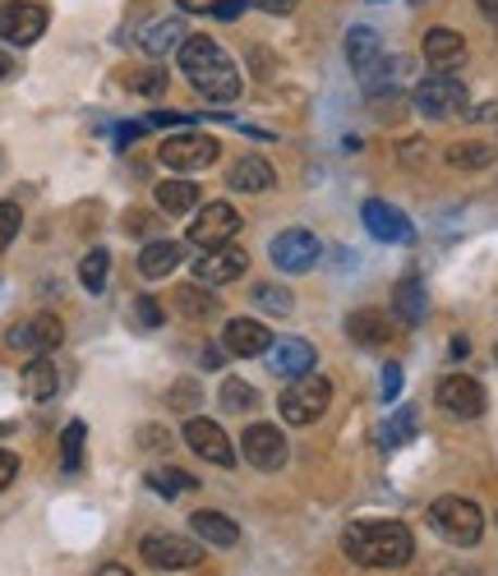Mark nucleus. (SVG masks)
Returning <instances> with one entry per match:
<instances>
[{"label":"nucleus","instance_id":"f257e3e1","mask_svg":"<svg viewBox=\"0 0 498 576\" xmlns=\"http://www.w3.org/2000/svg\"><path fill=\"white\" fill-rule=\"evenodd\" d=\"M341 549L356 567H374V572H393L407 567L415 559V535L401 522H356L341 535Z\"/></svg>","mask_w":498,"mask_h":576},{"label":"nucleus","instance_id":"f03ea898","mask_svg":"<svg viewBox=\"0 0 498 576\" xmlns=\"http://www.w3.org/2000/svg\"><path fill=\"white\" fill-rule=\"evenodd\" d=\"M180 74L195 84V92H199V98H208V102H232V98H240V70H236L232 55H226L213 42V37H195V33L185 37V47H180Z\"/></svg>","mask_w":498,"mask_h":576},{"label":"nucleus","instance_id":"7ed1b4c3","mask_svg":"<svg viewBox=\"0 0 498 576\" xmlns=\"http://www.w3.org/2000/svg\"><path fill=\"white\" fill-rule=\"evenodd\" d=\"M328 401H333V383L323 378V374H300V378H286V388L277 397V411L286 425H314V420H323V411H328Z\"/></svg>","mask_w":498,"mask_h":576},{"label":"nucleus","instance_id":"20e7f679","mask_svg":"<svg viewBox=\"0 0 498 576\" xmlns=\"http://www.w3.org/2000/svg\"><path fill=\"white\" fill-rule=\"evenodd\" d=\"M429 526L444 535L448 544L457 549H471V544H481V535H485V512L471 503V498H434L429 503Z\"/></svg>","mask_w":498,"mask_h":576},{"label":"nucleus","instance_id":"39448f33","mask_svg":"<svg viewBox=\"0 0 498 576\" xmlns=\"http://www.w3.org/2000/svg\"><path fill=\"white\" fill-rule=\"evenodd\" d=\"M466 84L457 79V74H429V79H420L411 102L420 115H429V121H448V115H466Z\"/></svg>","mask_w":498,"mask_h":576},{"label":"nucleus","instance_id":"423d86ee","mask_svg":"<svg viewBox=\"0 0 498 576\" xmlns=\"http://www.w3.org/2000/svg\"><path fill=\"white\" fill-rule=\"evenodd\" d=\"M139 553H144V563H148V567H158V572H189V567H199V563H203L199 540H185V535H166V530L144 535Z\"/></svg>","mask_w":498,"mask_h":576},{"label":"nucleus","instance_id":"0eeeda50","mask_svg":"<svg viewBox=\"0 0 498 576\" xmlns=\"http://www.w3.org/2000/svg\"><path fill=\"white\" fill-rule=\"evenodd\" d=\"M217 152H222V143L208 139V134H176V139H166V143L158 148V162H162L166 171H176V176H189V171L213 166Z\"/></svg>","mask_w":498,"mask_h":576},{"label":"nucleus","instance_id":"6e6552de","mask_svg":"<svg viewBox=\"0 0 498 576\" xmlns=\"http://www.w3.org/2000/svg\"><path fill=\"white\" fill-rule=\"evenodd\" d=\"M319 254H323V245H319L314 230H304V226L282 230V236H273V249H267V259L277 263V273H310L319 263Z\"/></svg>","mask_w":498,"mask_h":576},{"label":"nucleus","instance_id":"1a4fd4ad","mask_svg":"<svg viewBox=\"0 0 498 576\" xmlns=\"http://www.w3.org/2000/svg\"><path fill=\"white\" fill-rule=\"evenodd\" d=\"M236 230H240V213H236L232 203L213 199L208 208H199L195 222H189V245H199V249H222V245L236 240Z\"/></svg>","mask_w":498,"mask_h":576},{"label":"nucleus","instance_id":"9d476101","mask_svg":"<svg viewBox=\"0 0 498 576\" xmlns=\"http://www.w3.org/2000/svg\"><path fill=\"white\" fill-rule=\"evenodd\" d=\"M438 406H444L452 420H481L485 406H489V392L475 383L471 374H448V378H438Z\"/></svg>","mask_w":498,"mask_h":576},{"label":"nucleus","instance_id":"9b49d317","mask_svg":"<svg viewBox=\"0 0 498 576\" xmlns=\"http://www.w3.org/2000/svg\"><path fill=\"white\" fill-rule=\"evenodd\" d=\"M47 33V10L33 0H5L0 5V42L10 47H33Z\"/></svg>","mask_w":498,"mask_h":576},{"label":"nucleus","instance_id":"f8f14e48","mask_svg":"<svg viewBox=\"0 0 498 576\" xmlns=\"http://www.w3.org/2000/svg\"><path fill=\"white\" fill-rule=\"evenodd\" d=\"M240 452L254 471H282L291 448H286V434L277 425H249L245 438H240Z\"/></svg>","mask_w":498,"mask_h":576},{"label":"nucleus","instance_id":"ddd939ff","mask_svg":"<svg viewBox=\"0 0 498 576\" xmlns=\"http://www.w3.org/2000/svg\"><path fill=\"white\" fill-rule=\"evenodd\" d=\"M185 443H189V452H195V456L213 461V466H236V448H232V438H226V429H222V425H213V420H203V415L185 420Z\"/></svg>","mask_w":498,"mask_h":576},{"label":"nucleus","instance_id":"4468645a","mask_svg":"<svg viewBox=\"0 0 498 576\" xmlns=\"http://www.w3.org/2000/svg\"><path fill=\"white\" fill-rule=\"evenodd\" d=\"M360 217H365V230H370V236L383 240V245H411V240H415L411 217L401 213V208L383 203V199H370L365 208H360Z\"/></svg>","mask_w":498,"mask_h":576},{"label":"nucleus","instance_id":"2eb2a0df","mask_svg":"<svg viewBox=\"0 0 498 576\" xmlns=\"http://www.w3.org/2000/svg\"><path fill=\"white\" fill-rule=\"evenodd\" d=\"M61 337H65L61 318H55V314H37V318H28V323H14L5 341L14 346V351H28V355H51L55 346H61Z\"/></svg>","mask_w":498,"mask_h":576},{"label":"nucleus","instance_id":"dca6fc26","mask_svg":"<svg viewBox=\"0 0 498 576\" xmlns=\"http://www.w3.org/2000/svg\"><path fill=\"white\" fill-rule=\"evenodd\" d=\"M245 267H249L245 249L240 245H222V249H208L203 259H195V277L203 286H226V281L245 277Z\"/></svg>","mask_w":498,"mask_h":576},{"label":"nucleus","instance_id":"f3484780","mask_svg":"<svg viewBox=\"0 0 498 576\" xmlns=\"http://www.w3.org/2000/svg\"><path fill=\"white\" fill-rule=\"evenodd\" d=\"M267 370H273L277 378H300L314 370V346L304 337H282L267 346Z\"/></svg>","mask_w":498,"mask_h":576},{"label":"nucleus","instance_id":"a211bd4d","mask_svg":"<svg viewBox=\"0 0 498 576\" xmlns=\"http://www.w3.org/2000/svg\"><path fill=\"white\" fill-rule=\"evenodd\" d=\"M267 346H273V333H267L259 318H232V323H226V333H222V351L240 355V360L267 355Z\"/></svg>","mask_w":498,"mask_h":576},{"label":"nucleus","instance_id":"6ab92c4d","mask_svg":"<svg viewBox=\"0 0 498 576\" xmlns=\"http://www.w3.org/2000/svg\"><path fill=\"white\" fill-rule=\"evenodd\" d=\"M425 61L434 74H452L466 61V37L457 28H429L425 33Z\"/></svg>","mask_w":498,"mask_h":576},{"label":"nucleus","instance_id":"aec40b11","mask_svg":"<svg viewBox=\"0 0 498 576\" xmlns=\"http://www.w3.org/2000/svg\"><path fill=\"white\" fill-rule=\"evenodd\" d=\"M226 185H232L236 195H263V189L277 185V176H273V166H267L259 152H245V158L232 162V171H226Z\"/></svg>","mask_w":498,"mask_h":576},{"label":"nucleus","instance_id":"412c9836","mask_svg":"<svg viewBox=\"0 0 498 576\" xmlns=\"http://www.w3.org/2000/svg\"><path fill=\"white\" fill-rule=\"evenodd\" d=\"M18 388H24V397H33V401H51L61 392V370H55V360L33 355L24 370H18Z\"/></svg>","mask_w":498,"mask_h":576},{"label":"nucleus","instance_id":"4be33fe9","mask_svg":"<svg viewBox=\"0 0 498 576\" xmlns=\"http://www.w3.org/2000/svg\"><path fill=\"white\" fill-rule=\"evenodd\" d=\"M185 24H180V14H166V18H152L148 28H139V47L148 55H171V51H180L185 47Z\"/></svg>","mask_w":498,"mask_h":576},{"label":"nucleus","instance_id":"5701e85b","mask_svg":"<svg viewBox=\"0 0 498 576\" xmlns=\"http://www.w3.org/2000/svg\"><path fill=\"white\" fill-rule=\"evenodd\" d=\"M347 337H351L356 346H365V351H378V346L393 341V318L378 314V310H356V314L347 318Z\"/></svg>","mask_w":498,"mask_h":576},{"label":"nucleus","instance_id":"b1692460","mask_svg":"<svg viewBox=\"0 0 498 576\" xmlns=\"http://www.w3.org/2000/svg\"><path fill=\"white\" fill-rule=\"evenodd\" d=\"M189 526H195L199 540H203V544H213V549H236V544H240V526L232 522V516L213 512V508L195 512V516H189Z\"/></svg>","mask_w":498,"mask_h":576},{"label":"nucleus","instance_id":"393cba45","mask_svg":"<svg viewBox=\"0 0 498 576\" xmlns=\"http://www.w3.org/2000/svg\"><path fill=\"white\" fill-rule=\"evenodd\" d=\"M180 263H185V245H176V240H152V245L139 249V273L152 277V281L171 277Z\"/></svg>","mask_w":498,"mask_h":576},{"label":"nucleus","instance_id":"a878e982","mask_svg":"<svg viewBox=\"0 0 498 576\" xmlns=\"http://www.w3.org/2000/svg\"><path fill=\"white\" fill-rule=\"evenodd\" d=\"M347 61H351V70L360 74V79H365V74L383 61V37L374 28H365V24H356L347 33Z\"/></svg>","mask_w":498,"mask_h":576},{"label":"nucleus","instance_id":"bb28decb","mask_svg":"<svg viewBox=\"0 0 498 576\" xmlns=\"http://www.w3.org/2000/svg\"><path fill=\"white\" fill-rule=\"evenodd\" d=\"M158 208L171 217H185V213H195L199 208V185L195 180H185V176H171L158 185Z\"/></svg>","mask_w":498,"mask_h":576},{"label":"nucleus","instance_id":"cd10ccee","mask_svg":"<svg viewBox=\"0 0 498 576\" xmlns=\"http://www.w3.org/2000/svg\"><path fill=\"white\" fill-rule=\"evenodd\" d=\"M217 310H222V300L213 291H203V286H180L176 291V314L189 323H208Z\"/></svg>","mask_w":498,"mask_h":576},{"label":"nucleus","instance_id":"c85d7f7f","mask_svg":"<svg viewBox=\"0 0 498 576\" xmlns=\"http://www.w3.org/2000/svg\"><path fill=\"white\" fill-rule=\"evenodd\" d=\"M393 296H397V314H401V323H411V328H415V323L425 318V286H420V277H401Z\"/></svg>","mask_w":498,"mask_h":576},{"label":"nucleus","instance_id":"c756f323","mask_svg":"<svg viewBox=\"0 0 498 576\" xmlns=\"http://www.w3.org/2000/svg\"><path fill=\"white\" fill-rule=\"evenodd\" d=\"M148 489H152V493H162V498H180V493H195V489H199V479L189 475V471L162 466V471H152V475H148Z\"/></svg>","mask_w":498,"mask_h":576},{"label":"nucleus","instance_id":"7c9ffc66","mask_svg":"<svg viewBox=\"0 0 498 576\" xmlns=\"http://www.w3.org/2000/svg\"><path fill=\"white\" fill-rule=\"evenodd\" d=\"M217 406H222V411H232V415L254 411V406H259L254 383H245V378H226V383H222V392H217Z\"/></svg>","mask_w":498,"mask_h":576},{"label":"nucleus","instance_id":"2f4dec72","mask_svg":"<svg viewBox=\"0 0 498 576\" xmlns=\"http://www.w3.org/2000/svg\"><path fill=\"white\" fill-rule=\"evenodd\" d=\"M448 166H457V171H485V166H494V148L489 143H475V139L452 143L448 148Z\"/></svg>","mask_w":498,"mask_h":576},{"label":"nucleus","instance_id":"473e14b6","mask_svg":"<svg viewBox=\"0 0 498 576\" xmlns=\"http://www.w3.org/2000/svg\"><path fill=\"white\" fill-rule=\"evenodd\" d=\"M107 277H111V254H107V249H88L84 263H79V281H84V291L102 296Z\"/></svg>","mask_w":498,"mask_h":576},{"label":"nucleus","instance_id":"72a5a7b5","mask_svg":"<svg viewBox=\"0 0 498 576\" xmlns=\"http://www.w3.org/2000/svg\"><path fill=\"white\" fill-rule=\"evenodd\" d=\"M254 304L263 314H277V318H286L296 310V300H291V291H282V286H273V281H263V286H254Z\"/></svg>","mask_w":498,"mask_h":576},{"label":"nucleus","instance_id":"f704fd0d","mask_svg":"<svg viewBox=\"0 0 498 576\" xmlns=\"http://www.w3.org/2000/svg\"><path fill=\"white\" fill-rule=\"evenodd\" d=\"M411 434H415V411H411V406H401V411L388 420V425L378 429V443H383V448H401Z\"/></svg>","mask_w":498,"mask_h":576},{"label":"nucleus","instance_id":"c9c22d12","mask_svg":"<svg viewBox=\"0 0 498 576\" xmlns=\"http://www.w3.org/2000/svg\"><path fill=\"white\" fill-rule=\"evenodd\" d=\"M61 466H65L70 475L84 466V425H79V420H70V425H65V438H61Z\"/></svg>","mask_w":498,"mask_h":576},{"label":"nucleus","instance_id":"e433bc0d","mask_svg":"<svg viewBox=\"0 0 498 576\" xmlns=\"http://www.w3.org/2000/svg\"><path fill=\"white\" fill-rule=\"evenodd\" d=\"M134 323H139L144 333H158L162 328V304L152 296H139V300H134Z\"/></svg>","mask_w":498,"mask_h":576},{"label":"nucleus","instance_id":"4c0bfd02","mask_svg":"<svg viewBox=\"0 0 498 576\" xmlns=\"http://www.w3.org/2000/svg\"><path fill=\"white\" fill-rule=\"evenodd\" d=\"M18 226H24V213H18V203H0V254L14 245Z\"/></svg>","mask_w":498,"mask_h":576},{"label":"nucleus","instance_id":"58836bf2","mask_svg":"<svg viewBox=\"0 0 498 576\" xmlns=\"http://www.w3.org/2000/svg\"><path fill=\"white\" fill-rule=\"evenodd\" d=\"M134 92H144V98H158V92H166V70H144L129 79Z\"/></svg>","mask_w":498,"mask_h":576},{"label":"nucleus","instance_id":"ea45409f","mask_svg":"<svg viewBox=\"0 0 498 576\" xmlns=\"http://www.w3.org/2000/svg\"><path fill=\"white\" fill-rule=\"evenodd\" d=\"M14 479H18V456L0 448V493H5V489L14 485Z\"/></svg>","mask_w":498,"mask_h":576},{"label":"nucleus","instance_id":"a19ab883","mask_svg":"<svg viewBox=\"0 0 498 576\" xmlns=\"http://www.w3.org/2000/svg\"><path fill=\"white\" fill-rule=\"evenodd\" d=\"M401 392V364H383V401H397Z\"/></svg>","mask_w":498,"mask_h":576},{"label":"nucleus","instance_id":"79ce46f5","mask_svg":"<svg viewBox=\"0 0 498 576\" xmlns=\"http://www.w3.org/2000/svg\"><path fill=\"white\" fill-rule=\"evenodd\" d=\"M176 5H180V14H213L222 0H176Z\"/></svg>","mask_w":498,"mask_h":576},{"label":"nucleus","instance_id":"37998d69","mask_svg":"<svg viewBox=\"0 0 498 576\" xmlns=\"http://www.w3.org/2000/svg\"><path fill=\"white\" fill-rule=\"evenodd\" d=\"M139 438H144V448H148V452H158V448H166V429H158V425H148V429H144Z\"/></svg>","mask_w":498,"mask_h":576},{"label":"nucleus","instance_id":"c03bdc74","mask_svg":"<svg viewBox=\"0 0 498 576\" xmlns=\"http://www.w3.org/2000/svg\"><path fill=\"white\" fill-rule=\"evenodd\" d=\"M249 5H259V10H267V14H291L296 0H249Z\"/></svg>","mask_w":498,"mask_h":576},{"label":"nucleus","instance_id":"a18cd8bd","mask_svg":"<svg viewBox=\"0 0 498 576\" xmlns=\"http://www.w3.org/2000/svg\"><path fill=\"white\" fill-rule=\"evenodd\" d=\"M245 5H249V0H222V5H217L213 14H217V18H226V24H232V18H240V10H245Z\"/></svg>","mask_w":498,"mask_h":576},{"label":"nucleus","instance_id":"49530a36","mask_svg":"<svg viewBox=\"0 0 498 576\" xmlns=\"http://www.w3.org/2000/svg\"><path fill=\"white\" fill-rule=\"evenodd\" d=\"M144 129H148L144 121H139V125H121V129H116V148H129V143H134V139H139V134H144Z\"/></svg>","mask_w":498,"mask_h":576},{"label":"nucleus","instance_id":"de8ad7c7","mask_svg":"<svg viewBox=\"0 0 498 576\" xmlns=\"http://www.w3.org/2000/svg\"><path fill=\"white\" fill-rule=\"evenodd\" d=\"M148 226H152L148 213H129V217H125V230H134V236H139V230H148Z\"/></svg>","mask_w":498,"mask_h":576},{"label":"nucleus","instance_id":"09e8293b","mask_svg":"<svg viewBox=\"0 0 498 576\" xmlns=\"http://www.w3.org/2000/svg\"><path fill=\"white\" fill-rule=\"evenodd\" d=\"M222 360H226V351H217V346H203V364H208V370H217Z\"/></svg>","mask_w":498,"mask_h":576},{"label":"nucleus","instance_id":"8fccbe9b","mask_svg":"<svg viewBox=\"0 0 498 576\" xmlns=\"http://www.w3.org/2000/svg\"><path fill=\"white\" fill-rule=\"evenodd\" d=\"M5 79H14V61H10L5 51H0V84H5Z\"/></svg>","mask_w":498,"mask_h":576},{"label":"nucleus","instance_id":"3c124183","mask_svg":"<svg viewBox=\"0 0 498 576\" xmlns=\"http://www.w3.org/2000/svg\"><path fill=\"white\" fill-rule=\"evenodd\" d=\"M475 5H481L485 18H494V24H498V0H475Z\"/></svg>","mask_w":498,"mask_h":576},{"label":"nucleus","instance_id":"603ef678","mask_svg":"<svg viewBox=\"0 0 498 576\" xmlns=\"http://www.w3.org/2000/svg\"><path fill=\"white\" fill-rule=\"evenodd\" d=\"M444 576H481V572H471V567H448Z\"/></svg>","mask_w":498,"mask_h":576},{"label":"nucleus","instance_id":"864d4df0","mask_svg":"<svg viewBox=\"0 0 498 576\" xmlns=\"http://www.w3.org/2000/svg\"><path fill=\"white\" fill-rule=\"evenodd\" d=\"M411 5H425V0H411Z\"/></svg>","mask_w":498,"mask_h":576},{"label":"nucleus","instance_id":"5fc2aeb1","mask_svg":"<svg viewBox=\"0 0 498 576\" xmlns=\"http://www.w3.org/2000/svg\"><path fill=\"white\" fill-rule=\"evenodd\" d=\"M494 360H498V346H494Z\"/></svg>","mask_w":498,"mask_h":576},{"label":"nucleus","instance_id":"6e6d98bb","mask_svg":"<svg viewBox=\"0 0 498 576\" xmlns=\"http://www.w3.org/2000/svg\"><path fill=\"white\" fill-rule=\"evenodd\" d=\"M374 5H378V0H374Z\"/></svg>","mask_w":498,"mask_h":576}]
</instances>
